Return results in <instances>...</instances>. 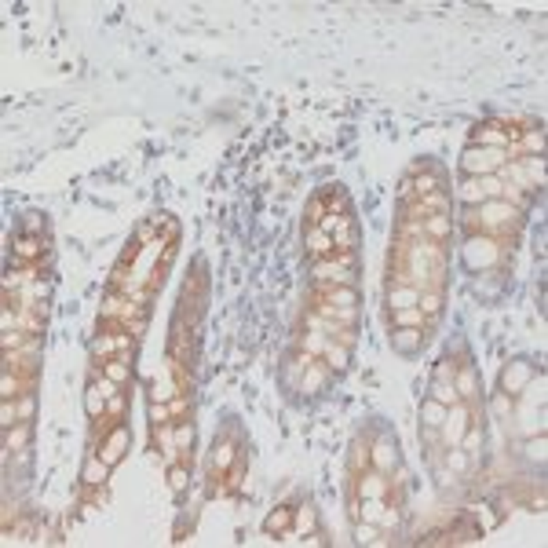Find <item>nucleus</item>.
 Here are the masks:
<instances>
[{
	"mask_svg": "<svg viewBox=\"0 0 548 548\" xmlns=\"http://www.w3.org/2000/svg\"><path fill=\"white\" fill-rule=\"evenodd\" d=\"M293 530V508H274L263 519V534H289Z\"/></svg>",
	"mask_w": 548,
	"mask_h": 548,
	"instance_id": "obj_21",
	"label": "nucleus"
},
{
	"mask_svg": "<svg viewBox=\"0 0 548 548\" xmlns=\"http://www.w3.org/2000/svg\"><path fill=\"white\" fill-rule=\"evenodd\" d=\"M417 238H424V223L421 219H402L399 223V241H417Z\"/></svg>",
	"mask_w": 548,
	"mask_h": 548,
	"instance_id": "obj_41",
	"label": "nucleus"
},
{
	"mask_svg": "<svg viewBox=\"0 0 548 548\" xmlns=\"http://www.w3.org/2000/svg\"><path fill=\"white\" fill-rule=\"evenodd\" d=\"M380 527H399V508H384V516H380Z\"/></svg>",
	"mask_w": 548,
	"mask_h": 548,
	"instance_id": "obj_58",
	"label": "nucleus"
},
{
	"mask_svg": "<svg viewBox=\"0 0 548 548\" xmlns=\"http://www.w3.org/2000/svg\"><path fill=\"white\" fill-rule=\"evenodd\" d=\"M424 442H428V446H442V435H439V428H424Z\"/></svg>",
	"mask_w": 548,
	"mask_h": 548,
	"instance_id": "obj_59",
	"label": "nucleus"
},
{
	"mask_svg": "<svg viewBox=\"0 0 548 548\" xmlns=\"http://www.w3.org/2000/svg\"><path fill=\"white\" fill-rule=\"evenodd\" d=\"M234 457H238V446H234L230 439H223L219 446H212V461H208V472H212V479H216V475H223V472H230Z\"/></svg>",
	"mask_w": 548,
	"mask_h": 548,
	"instance_id": "obj_12",
	"label": "nucleus"
},
{
	"mask_svg": "<svg viewBox=\"0 0 548 548\" xmlns=\"http://www.w3.org/2000/svg\"><path fill=\"white\" fill-rule=\"evenodd\" d=\"M0 424H4V431L19 424V406L11 399H4V406H0Z\"/></svg>",
	"mask_w": 548,
	"mask_h": 548,
	"instance_id": "obj_48",
	"label": "nucleus"
},
{
	"mask_svg": "<svg viewBox=\"0 0 548 548\" xmlns=\"http://www.w3.org/2000/svg\"><path fill=\"white\" fill-rule=\"evenodd\" d=\"M417 307L424 311V318H435V314L442 311V293H439V289H424L421 300H417Z\"/></svg>",
	"mask_w": 548,
	"mask_h": 548,
	"instance_id": "obj_35",
	"label": "nucleus"
},
{
	"mask_svg": "<svg viewBox=\"0 0 548 548\" xmlns=\"http://www.w3.org/2000/svg\"><path fill=\"white\" fill-rule=\"evenodd\" d=\"M15 256H22V260H33V256H41V249H44V238L41 234H22V238H15Z\"/></svg>",
	"mask_w": 548,
	"mask_h": 548,
	"instance_id": "obj_26",
	"label": "nucleus"
},
{
	"mask_svg": "<svg viewBox=\"0 0 548 548\" xmlns=\"http://www.w3.org/2000/svg\"><path fill=\"white\" fill-rule=\"evenodd\" d=\"M453 388H457L461 399H475V391H479V380H475V369H457V377H453Z\"/></svg>",
	"mask_w": 548,
	"mask_h": 548,
	"instance_id": "obj_25",
	"label": "nucleus"
},
{
	"mask_svg": "<svg viewBox=\"0 0 548 548\" xmlns=\"http://www.w3.org/2000/svg\"><path fill=\"white\" fill-rule=\"evenodd\" d=\"M424 223V238H431V241H442L453 230V223H450V216L446 212H435V216H424L421 219Z\"/></svg>",
	"mask_w": 548,
	"mask_h": 548,
	"instance_id": "obj_20",
	"label": "nucleus"
},
{
	"mask_svg": "<svg viewBox=\"0 0 548 548\" xmlns=\"http://www.w3.org/2000/svg\"><path fill=\"white\" fill-rule=\"evenodd\" d=\"M512 139H519L516 128H505V124H497V121H483V124H475V132H472V146H497V150H508Z\"/></svg>",
	"mask_w": 548,
	"mask_h": 548,
	"instance_id": "obj_5",
	"label": "nucleus"
},
{
	"mask_svg": "<svg viewBox=\"0 0 548 548\" xmlns=\"http://www.w3.org/2000/svg\"><path fill=\"white\" fill-rule=\"evenodd\" d=\"M0 344H4V351H15V347L26 344V336H22V329H4V336H0Z\"/></svg>",
	"mask_w": 548,
	"mask_h": 548,
	"instance_id": "obj_53",
	"label": "nucleus"
},
{
	"mask_svg": "<svg viewBox=\"0 0 548 548\" xmlns=\"http://www.w3.org/2000/svg\"><path fill=\"white\" fill-rule=\"evenodd\" d=\"M475 219H479V227H486L490 234H494V230H512V227H519L523 212H519V208H512V205H505L501 197H494V201L475 205Z\"/></svg>",
	"mask_w": 548,
	"mask_h": 548,
	"instance_id": "obj_2",
	"label": "nucleus"
},
{
	"mask_svg": "<svg viewBox=\"0 0 548 548\" xmlns=\"http://www.w3.org/2000/svg\"><path fill=\"white\" fill-rule=\"evenodd\" d=\"M519 165L527 168V176H530V183H534V186H545V161H541V157L527 154V157H519Z\"/></svg>",
	"mask_w": 548,
	"mask_h": 548,
	"instance_id": "obj_36",
	"label": "nucleus"
},
{
	"mask_svg": "<svg viewBox=\"0 0 548 548\" xmlns=\"http://www.w3.org/2000/svg\"><path fill=\"white\" fill-rule=\"evenodd\" d=\"M417 300H421V289H413V285H391L388 289V307L391 311L417 307Z\"/></svg>",
	"mask_w": 548,
	"mask_h": 548,
	"instance_id": "obj_17",
	"label": "nucleus"
},
{
	"mask_svg": "<svg viewBox=\"0 0 548 548\" xmlns=\"http://www.w3.org/2000/svg\"><path fill=\"white\" fill-rule=\"evenodd\" d=\"M186 479H190V475H186V464H172V472H168V486L176 490H186Z\"/></svg>",
	"mask_w": 548,
	"mask_h": 548,
	"instance_id": "obj_49",
	"label": "nucleus"
},
{
	"mask_svg": "<svg viewBox=\"0 0 548 548\" xmlns=\"http://www.w3.org/2000/svg\"><path fill=\"white\" fill-rule=\"evenodd\" d=\"M91 351H96V358H102V362H107V358H113V351H121V347H118V336H99V340L91 344Z\"/></svg>",
	"mask_w": 548,
	"mask_h": 548,
	"instance_id": "obj_42",
	"label": "nucleus"
},
{
	"mask_svg": "<svg viewBox=\"0 0 548 548\" xmlns=\"http://www.w3.org/2000/svg\"><path fill=\"white\" fill-rule=\"evenodd\" d=\"M325 208H329V216H347V194L340 190V186L325 197Z\"/></svg>",
	"mask_w": 548,
	"mask_h": 548,
	"instance_id": "obj_43",
	"label": "nucleus"
},
{
	"mask_svg": "<svg viewBox=\"0 0 548 548\" xmlns=\"http://www.w3.org/2000/svg\"><path fill=\"white\" fill-rule=\"evenodd\" d=\"M135 238L143 241V245H154V241H157V227H154V223H143V227L135 230Z\"/></svg>",
	"mask_w": 548,
	"mask_h": 548,
	"instance_id": "obj_55",
	"label": "nucleus"
},
{
	"mask_svg": "<svg viewBox=\"0 0 548 548\" xmlns=\"http://www.w3.org/2000/svg\"><path fill=\"white\" fill-rule=\"evenodd\" d=\"M355 541H358V545H380L377 523H366V519H358V527H355Z\"/></svg>",
	"mask_w": 548,
	"mask_h": 548,
	"instance_id": "obj_39",
	"label": "nucleus"
},
{
	"mask_svg": "<svg viewBox=\"0 0 548 548\" xmlns=\"http://www.w3.org/2000/svg\"><path fill=\"white\" fill-rule=\"evenodd\" d=\"M468 406L464 402H453L450 410H446V421H442V428H439V435H442V446H461V439H464V431L472 428V421H468Z\"/></svg>",
	"mask_w": 548,
	"mask_h": 548,
	"instance_id": "obj_4",
	"label": "nucleus"
},
{
	"mask_svg": "<svg viewBox=\"0 0 548 548\" xmlns=\"http://www.w3.org/2000/svg\"><path fill=\"white\" fill-rule=\"evenodd\" d=\"M325 344H329V336H322V333H314V329L304 336V351H307L311 358H318V355L325 351Z\"/></svg>",
	"mask_w": 548,
	"mask_h": 548,
	"instance_id": "obj_44",
	"label": "nucleus"
},
{
	"mask_svg": "<svg viewBox=\"0 0 548 548\" xmlns=\"http://www.w3.org/2000/svg\"><path fill=\"white\" fill-rule=\"evenodd\" d=\"M442 461H446V468L453 475H464V472H468V464H472V457L461 446H446V457H442Z\"/></svg>",
	"mask_w": 548,
	"mask_h": 548,
	"instance_id": "obj_32",
	"label": "nucleus"
},
{
	"mask_svg": "<svg viewBox=\"0 0 548 548\" xmlns=\"http://www.w3.org/2000/svg\"><path fill=\"white\" fill-rule=\"evenodd\" d=\"M325 373H329L325 366H314V362H311V366L304 369V377H300V391H304V395H314V391H322V384H325Z\"/></svg>",
	"mask_w": 548,
	"mask_h": 548,
	"instance_id": "obj_24",
	"label": "nucleus"
},
{
	"mask_svg": "<svg viewBox=\"0 0 548 548\" xmlns=\"http://www.w3.org/2000/svg\"><path fill=\"white\" fill-rule=\"evenodd\" d=\"M293 527L300 530V534H314V527H318V516H314V508H296L293 512Z\"/></svg>",
	"mask_w": 548,
	"mask_h": 548,
	"instance_id": "obj_37",
	"label": "nucleus"
},
{
	"mask_svg": "<svg viewBox=\"0 0 548 548\" xmlns=\"http://www.w3.org/2000/svg\"><path fill=\"white\" fill-rule=\"evenodd\" d=\"M102 377H110L113 384H124L128 380V362H121V358H107V362H102Z\"/></svg>",
	"mask_w": 548,
	"mask_h": 548,
	"instance_id": "obj_38",
	"label": "nucleus"
},
{
	"mask_svg": "<svg viewBox=\"0 0 548 548\" xmlns=\"http://www.w3.org/2000/svg\"><path fill=\"white\" fill-rule=\"evenodd\" d=\"M388 479H384V472H369V475H362L358 479V497L362 501H369V497H388Z\"/></svg>",
	"mask_w": 548,
	"mask_h": 548,
	"instance_id": "obj_16",
	"label": "nucleus"
},
{
	"mask_svg": "<svg viewBox=\"0 0 548 548\" xmlns=\"http://www.w3.org/2000/svg\"><path fill=\"white\" fill-rule=\"evenodd\" d=\"M424 329H417V325H406V329H391V347L399 355H413V351H421L424 347Z\"/></svg>",
	"mask_w": 548,
	"mask_h": 548,
	"instance_id": "obj_8",
	"label": "nucleus"
},
{
	"mask_svg": "<svg viewBox=\"0 0 548 548\" xmlns=\"http://www.w3.org/2000/svg\"><path fill=\"white\" fill-rule=\"evenodd\" d=\"M304 249L314 256V260H325V256L336 252V245H333V234H325L322 227H311L304 234Z\"/></svg>",
	"mask_w": 548,
	"mask_h": 548,
	"instance_id": "obj_9",
	"label": "nucleus"
},
{
	"mask_svg": "<svg viewBox=\"0 0 548 548\" xmlns=\"http://www.w3.org/2000/svg\"><path fill=\"white\" fill-rule=\"evenodd\" d=\"M527 457L538 461V464H545V431H538V439L527 442Z\"/></svg>",
	"mask_w": 548,
	"mask_h": 548,
	"instance_id": "obj_50",
	"label": "nucleus"
},
{
	"mask_svg": "<svg viewBox=\"0 0 548 548\" xmlns=\"http://www.w3.org/2000/svg\"><path fill=\"white\" fill-rule=\"evenodd\" d=\"M85 410H88V417H102V413H107V395L99 391L96 380H91L88 391H85Z\"/></svg>",
	"mask_w": 548,
	"mask_h": 548,
	"instance_id": "obj_30",
	"label": "nucleus"
},
{
	"mask_svg": "<svg viewBox=\"0 0 548 548\" xmlns=\"http://www.w3.org/2000/svg\"><path fill=\"white\" fill-rule=\"evenodd\" d=\"M505 183H512V186H519V190H534V183H530V176H527V168L519 165V161H508V165H501V172H497Z\"/></svg>",
	"mask_w": 548,
	"mask_h": 548,
	"instance_id": "obj_19",
	"label": "nucleus"
},
{
	"mask_svg": "<svg viewBox=\"0 0 548 548\" xmlns=\"http://www.w3.org/2000/svg\"><path fill=\"white\" fill-rule=\"evenodd\" d=\"M176 446H179V453L186 457V450L194 446V424H179V428H176Z\"/></svg>",
	"mask_w": 548,
	"mask_h": 548,
	"instance_id": "obj_47",
	"label": "nucleus"
},
{
	"mask_svg": "<svg viewBox=\"0 0 548 548\" xmlns=\"http://www.w3.org/2000/svg\"><path fill=\"white\" fill-rule=\"evenodd\" d=\"M501 165H508V150H497V146H472L461 154V168L464 176H494L501 172Z\"/></svg>",
	"mask_w": 548,
	"mask_h": 548,
	"instance_id": "obj_1",
	"label": "nucleus"
},
{
	"mask_svg": "<svg viewBox=\"0 0 548 548\" xmlns=\"http://www.w3.org/2000/svg\"><path fill=\"white\" fill-rule=\"evenodd\" d=\"M179 395V384L176 380H154V388H150V402H172Z\"/></svg>",
	"mask_w": 548,
	"mask_h": 548,
	"instance_id": "obj_34",
	"label": "nucleus"
},
{
	"mask_svg": "<svg viewBox=\"0 0 548 548\" xmlns=\"http://www.w3.org/2000/svg\"><path fill=\"white\" fill-rule=\"evenodd\" d=\"M333 260L340 263V267H347V271H355V267H358V256L355 252H333Z\"/></svg>",
	"mask_w": 548,
	"mask_h": 548,
	"instance_id": "obj_57",
	"label": "nucleus"
},
{
	"mask_svg": "<svg viewBox=\"0 0 548 548\" xmlns=\"http://www.w3.org/2000/svg\"><path fill=\"white\" fill-rule=\"evenodd\" d=\"M512 410H516V399H512V395L497 391L494 399H490V413H494L497 421H508V417H512Z\"/></svg>",
	"mask_w": 548,
	"mask_h": 548,
	"instance_id": "obj_33",
	"label": "nucleus"
},
{
	"mask_svg": "<svg viewBox=\"0 0 548 548\" xmlns=\"http://www.w3.org/2000/svg\"><path fill=\"white\" fill-rule=\"evenodd\" d=\"M391 318H395V329H406V325H417V329H424V325H428V318H424V311H421V307H402V311H391Z\"/></svg>",
	"mask_w": 548,
	"mask_h": 548,
	"instance_id": "obj_27",
	"label": "nucleus"
},
{
	"mask_svg": "<svg viewBox=\"0 0 548 548\" xmlns=\"http://www.w3.org/2000/svg\"><path fill=\"white\" fill-rule=\"evenodd\" d=\"M457 197H461L464 205H472V208H475V205H483V201H486V194H483V179H479V176H468V179L461 183Z\"/></svg>",
	"mask_w": 548,
	"mask_h": 548,
	"instance_id": "obj_23",
	"label": "nucleus"
},
{
	"mask_svg": "<svg viewBox=\"0 0 548 548\" xmlns=\"http://www.w3.org/2000/svg\"><path fill=\"white\" fill-rule=\"evenodd\" d=\"M26 442H30V424H26V421H19L15 428H8V435H4V450L19 453V450H26Z\"/></svg>",
	"mask_w": 548,
	"mask_h": 548,
	"instance_id": "obj_28",
	"label": "nucleus"
},
{
	"mask_svg": "<svg viewBox=\"0 0 548 548\" xmlns=\"http://www.w3.org/2000/svg\"><path fill=\"white\" fill-rule=\"evenodd\" d=\"M325 216H329V208H325V197H314V201L307 205V219H311L314 227H318Z\"/></svg>",
	"mask_w": 548,
	"mask_h": 548,
	"instance_id": "obj_51",
	"label": "nucleus"
},
{
	"mask_svg": "<svg viewBox=\"0 0 548 548\" xmlns=\"http://www.w3.org/2000/svg\"><path fill=\"white\" fill-rule=\"evenodd\" d=\"M124 450H128V428H113V431H110V439L102 442L99 457H102V461H107L110 468H113V464H118V461L124 457Z\"/></svg>",
	"mask_w": 548,
	"mask_h": 548,
	"instance_id": "obj_10",
	"label": "nucleus"
},
{
	"mask_svg": "<svg viewBox=\"0 0 548 548\" xmlns=\"http://www.w3.org/2000/svg\"><path fill=\"white\" fill-rule=\"evenodd\" d=\"M333 245H336V252H355L358 249V227H355L351 216H344L340 227L333 230Z\"/></svg>",
	"mask_w": 548,
	"mask_h": 548,
	"instance_id": "obj_14",
	"label": "nucleus"
},
{
	"mask_svg": "<svg viewBox=\"0 0 548 548\" xmlns=\"http://www.w3.org/2000/svg\"><path fill=\"white\" fill-rule=\"evenodd\" d=\"M322 358H325V369H329V373H344L347 369V358H351V347L329 340V344H325V351H322Z\"/></svg>",
	"mask_w": 548,
	"mask_h": 548,
	"instance_id": "obj_18",
	"label": "nucleus"
},
{
	"mask_svg": "<svg viewBox=\"0 0 548 548\" xmlns=\"http://www.w3.org/2000/svg\"><path fill=\"white\" fill-rule=\"evenodd\" d=\"M461 450L468 453V457H475V453L483 450V428H468V431H464V439H461Z\"/></svg>",
	"mask_w": 548,
	"mask_h": 548,
	"instance_id": "obj_40",
	"label": "nucleus"
},
{
	"mask_svg": "<svg viewBox=\"0 0 548 548\" xmlns=\"http://www.w3.org/2000/svg\"><path fill=\"white\" fill-rule=\"evenodd\" d=\"M318 293H322L325 304H333V307H358L355 285H318Z\"/></svg>",
	"mask_w": 548,
	"mask_h": 548,
	"instance_id": "obj_11",
	"label": "nucleus"
},
{
	"mask_svg": "<svg viewBox=\"0 0 548 548\" xmlns=\"http://www.w3.org/2000/svg\"><path fill=\"white\" fill-rule=\"evenodd\" d=\"M501 260V245L494 241V234H472L464 241V263L468 271H490Z\"/></svg>",
	"mask_w": 548,
	"mask_h": 548,
	"instance_id": "obj_3",
	"label": "nucleus"
},
{
	"mask_svg": "<svg viewBox=\"0 0 548 548\" xmlns=\"http://www.w3.org/2000/svg\"><path fill=\"white\" fill-rule=\"evenodd\" d=\"M431 399L442 402V406H453V402H464L457 388H453V380H431Z\"/></svg>",
	"mask_w": 548,
	"mask_h": 548,
	"instance_id": "obj_29",
	"label": "nucleus"
},
{
	"mask_svg": "<svg viewBox=\"0 0 548 548\" xmlns=\"http://www.w3.org/2000/svg\"><path fill=\"white\" fill-rule=\"evenodd\" d=\"M446 410L450 406H442L435 399H424L421 402V424L424 428H442V421H446Z\"/></svg>",
	"mask_w": 548,
	"mask_h": 548,
	"instance_id": "obj_22",
	"label": "nucleus"
},
{
	"mask_svg": "<svg viewBox=\"0 0 548 548\" xmlns=\"http://www.w3.org/2000/svg\"><path fill=\"white\" fill-rule=\"evenodd\" d=\"M172 421V410H168V402H150V424H168Z\"/></svg>",
	"mask_w": 548,
	"mask_h": 548,
	"instance_id": "obj_46",
	"label": "nucleus"
},
{
	"mask_svg": "<svg viewBox=\"0 0 548 548\" xmlns=\"http://www.w3.org/2000/svg\"><path fill=\"white\" fill-rule=\"evenodd\" d=\"M410 186H413V197H424V194H439L446 183H442L439 172L424 168V172H410Z\"/></svg>",
	"mask_w": 548,
	"mask_h": 548,
	"instance_id": "obj_13",
	"label": "nucleus"
},
{
	"mask_svg": "<svg viewBox=\"0 0 548 548\" xmlns=\"http://www.w3.org/2000/svg\"><path fill=\"white\" fill-rule=\"evenodd\" d=\"M22 230H26V234H41V230H44V216L30 212L26 219H22Z\"/></svg>",
	"mask_w": 548,
	"mask_h": 548,
	"instance_id": "obj_54",
	"label": "nucleus"
},
{
	"mask_svg": "<svg viewBox=\"0 0 548 548\" xmlns=\"http://www.w3.org/2000/svg\"><path fill=\"white\" fill-rule=\"evenodd\" d=\"M369 464H373V472H384V475L399 472V464H402L399 442H395L391 435H380V439L369 446Z\"/></svg>",
	"mask_w": 548,
	"mask_h": 548,
	"instance_id": "obj_6",
	"label": "nucleus"
},
{
	"mask_svg": "<svg viewBox=\"0 0 548 548\" xmlns=\"http://www.w3.org/2000/svg\"><path fill=\"white\" fill-rule=\"evenodd\" d=\"M362 464H369V446H366V442H358L355 457H351V468H362Z\"/></svg>",
	"mask_w": 548,
	"mask_h": 548,
	"instance_id": "obj_56",
	"label": "nucleus"
},
{
	"mask_svg": "<svg viewBox=\"0 0 548 548\" xmlns=\"http://www.w3.org/2000/svg\"><path fill=\"white\" fill-rule=\"evenodd\" d=\"M530 380H534V366L530 362H508L505 373H501V391L516 399V395H523V388H527Z\"/></svg>",
	"mask_w": 548,
	"mask_h": 548,
	"instance_id": "obj_7",
	"label": "nucleus"
},
{
	"mask_svg": "<svg viewBox=\"0 0 548 548\" xmlns=\"http://www.w3.org/2000/svg\"><path fill=\"white\" fill-rule=\"evenodd\" d=\"M107 475H110V464L99 457V453H91V457L85 461V468H80V483L85 486H102L107 483Z\"/></svg>",
	"mask_w": 548,
	"mask_h": 548,
	"instance_id": "obj_15",
	"label": "nucleus"
},
{
	"mask_svg": "<svg viewBox=\"0 0 548 548\" xmlns=\"http://www.w3.org/2000/svg\"><path fill=\"white\" fill-rule=\"evenodd\" d=\"M30 413H33V399H22L19 402V421H26Z\"/></svg>",
	"mask_w": 548,
	"mask_h": 548,
	"instance_id": "obj_60",
	"label": "nucleus"
},
{
	"mask_svg": "<svg viewBox=\"0 0 548 548\" xmlns=\"http://www.w3.org/2000/svg\"><path fill=\"white\" fill-rule=\"evenodd\" d=\"M479 179H483V194H486V201L501 197V190H505V179H501L497 172H494V176H479Z\"/></svg>",
	"mask_w": 548,
	"mask_h": 548,
	"instance_id": "obj_45",
	"label": "nucleus"
},
{
	"mask_svg": "<svg viewBox=\"0 0 548 548\" xmlns=\"http://www.w3.org/2000/svg\"><path fill=\"white\" fill-rule=\"evenodd\" d=\"M453 377H457V362H450V358L435 362V373H431V380H453Z\"/></svg>",
	"mask_w": 548,
	"mask_h": 548,
	"instance_id": "obj_52",
	"label": "nucleus"
},
{
	"mask_svg": "<svg viewBox=\"0 0 548 548\" xmlns=\"http://www.w3.org/2000/svg\"><path fill=\"white\" fill-rule=\"evenodd\" d=\"M22 388H33V380H19L11 369H4V377H0V399H15V395H22Z\"/></svg>",
	"mask_w": 548,
	"mask_h": 548,
	"instance_id": "obj_31",
	"label": "nucleus"
}]
</instances>
